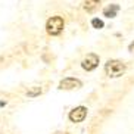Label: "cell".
<instances>
[{
	"mask_svg": "<svg viewBox=\"0 0 134 134\" xmlns=\"http://www.w3.org/2000/svg\"><path fill=\"white\" fill-rule=\"evenodd\" d=\"M105 72L108 77H121L125 72V65L121 60H108V63L105 65Z\"/></svg>",
	"mask_w": 134,
	"mask_h": 134,
	"instance_id": "obj_1",
	"label": "cell"
},
{
	"mask_svg": "<svg viewBox=\"0 0 134 134\" xmlns=\"http://www.w3.org/2000/svg\"><path fill=\"white\" fill-rule=\"evenodd\" d=\"M46 30L50 36H58L63 30V19L60 16H52L46 24Z\"/></svg>",
	"mask_w": 134,
	"mask_h": 134,
	"instance_id": "obj_2",
	"label": "cell"
},
{
	"mask_svg": "<svg viewBox=\"0 0 134 134\" xmlns=\"http://www.w3.org/2000/svg\"><path fill=\"white\" fill-rule=\"evenodd\" d=\"M86 116H87V109L84 106H78L69 112V119L72 122H81L86 119Z\"/></svg>",
	"mask_w": 134,
	"mask_h": 134,
	"instance_id": "obj_3",
	"label": "cell"
},
{
	"mask_svg": "<svg viewBox=\"0 0 134 134\" xmlns=\"http://www.w3.org/2000/svg\"><path fill=\"white\" fill-rule=\"evenodd\" d=\"M97 65H99V56L93 55V53L87 56L86 59L83 60V63H81V66H83L86 71H93Z\"/></svg>",
	"mask_w": 134,
	"mask_h": 134,
	"instance_id": "obj_4",
	"label": "cell"
},
{
	"mask_svg": "<svg viewBox=\"0 0 134 134\" xmlns=\"http://www.w3.org/2000/svg\"><path fill=\"white\" fill-rule=\"evenodd\" d=\"M78 87H81V81L75 78H65L59 84V88H62V90H72V88H78Z\"/></svg>",
	"mask_w": 134,
	"mask_h": 134,
	"instance_id": "obj_5",
	"label": "cell"
},
{
	"mask_svg": "<svg viewBox=\"0 0 134 134\" xmlns=\"http://www.w3.org/2000/svg\"><path fill=\"white\" fill-rule=\"evenodd\" d=\"M99 4H100V0H86L83 4V8L87 12H94Z\"/></svg>",
	"mask_w": 134,
	"mask_h": 134,
	"instance_id": "obj_6",
	"label": "cell"
},
{
	"mask_svg": "<svg viewBox=\"0 0 134 134\" xmlns=\"http://www.w3.org/2000/svg\"><path fill=\"white\" fill-rule=\"evenodd\" d=\"M118 6L116 4H112V6H109V8H106L105 10H103V13H105V16H109V18H114L115 15H116V12H118Z\"/></svg>",
	"mask_w": 134,
	"mask_h": 134,
	"instance_id": "obj_7",
	"label": "cell"
},
{
	"mask_svg": "<svg viewBox=\"0 0 134 134\" xmlns=\"http://www.w3.org/2000/svg\"><path fill=\"white\" fill-rule=\"evenodd\" d=\"M91 25L94 28H97V30H100V28H103V21L100 19H93L91 21Z\"/></svg>",
	"mask_w": 134,
	"mask_h": 134,
	"instance_id": "obj_8",
	"label": "cell"
},
{
	"mask_svg": "<svg viewBox=\"0 0 134 134\" xmlns=\"http://www.w3.org/2000/svg\"><path fill=\"white\" fill-rule=\"evenodd\" d=\"M40 93H41V88L37 87V88H32V90L28 91V96H37V94H40Z\"/></svg>",
	"mask_w": 134,
	"mask_h": 134,
	"instance_id": "obj_9",
	"label": "cell"
},
{
	"mask_svg": "<svg viewBox=\"0 0 134 134\" xmlns=\"http://www.w3.org/2000/svg\"><path fill=\"white\" fill-rule=\"evenodd\" d=\"M128 49H130V52H133V53H134V43H131V44H130V47H128Z\"/></svg>",
	"mask_w": 134,
	"mask_h": 134,
	"instance_id": "obj_10",
	"label": "cell"
}]
</instances>
